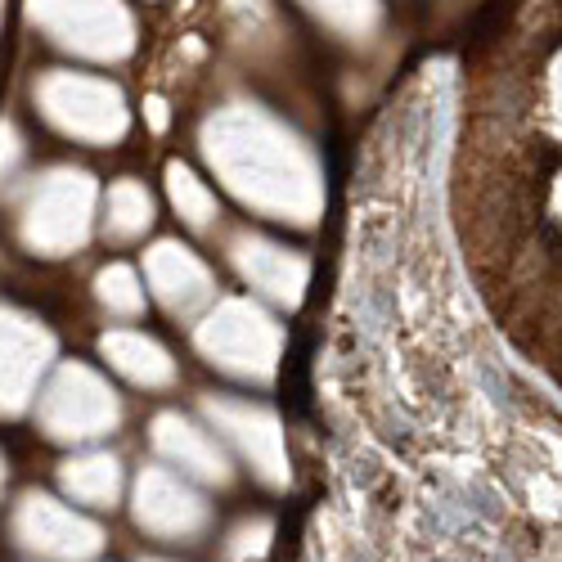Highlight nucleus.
Masks as SVG:
<instances>
[{"label":"nucleus","instance_id":"nucleus-24","mask_svg":"<svg viewBox=\"0 0 562 562\" xmlns=\"http://www.w3.org/2000/svg\"><path fill=\"white\" fill-rule=\"evenodd\" d=\"M139 562H171V558H139Z\"/></svg>","mask_w":562,"mask_h":562},{"label":"nucleus","instance_id":"nucleus-1","mask_svg":"<svg viewBox=\"0 0 562 562\" xmlns=\"http://www.w3.org/2000/svg\"><path fill=\"white\" fill-rule=\"evenodd\" d=\"M203 162L248 212L311 229L324 216V162L279 113L229 100L199 126Z\"/></svg>","mask_w":562,"mask_h":562},{"label":"nucleus","instance_id":"nucleus-20","mask_svg":"<svg viewBox=\"0 0 562 562\" xmlns=\"http://www.w3.org/2000/svg\"><path fill=\"white\" fill-rule=\"evenodd\" d=\"M270 518H244L225 540H221V562H261L270 553Z\"/></svg>","mask_w":562,"mask_h":562},{"label":"nucleus","instance_id":"nucleus-16","mask_svg":"<svg viewBox=\"0 0 562 562\" xmlns=\"http://www.w3.org/2000/svg\"><path fill=\"white\" fill-rule=\"evenodd\" d=\"M158 221V203L145 180H113L109 194H100V229L113 244H139Z\"/></svg>","mask_w":562,"mask_h":562},{"label":"nucleus","instance_id":"nucleus-19","mask_svg":"<svg viewBox=\"0 0 562 562\" xmlns=\"http://www.w3.org/2000/svg\"><path fill=\"white\" fill-rule=\"evenodd\" d=\"M95 302L104 315L113 319H139L149 306V289H145V274L126 261H109L100 274H95Z\"/></svg>","mask_w":562,"mask_h":562},{"label":"nucleus","instance_id":"nucleus-23","mask_svg":"<svg viewBox=\"0 0 562 562\" xmlns=\"http://www.w3.org/2000/svg\"><path fill=\"white\" fill-rule=\"evenodd\" d=\"M5 477H10V463H5V454H0V491H5Z\"/></svg>","mask_w":562,"mask_h":562},{"label":"nucleus","instance_id":"nucleus-7","mask_svg":"<svg viewBox=\"0 0 562 562\" xmlns=\"http://www.w3.org/2000/svg\"><path fill=\"white\" fill-rule=\"evenodd\" d=\"M203 424L225 441V450L239 459L266 491H289L293 463H289V432L279 414L252 396L207 392L203 396Z\"/></svg>","mask_w":562,"mask_h":562},{"label":"nucleus","instance_id":"nucleus-21","mask_svg":"<svg viewBox=\"0 0 562 562\" xmlns=\"http://www.w3.org/2000/svg\"><path fill=\"white\" fill-rule=\"evenodd\" d=\"M19 158H23V139H19V131H14V126H0V180H10V176H14Z\"/></svg>","mask_w":562,"mask_h":562},{"label":"nucleus","instance_id":"nucleus-9","mask_svg":"<svg viewBox=\"0 0 562 562\" xmlns=\"http://www.w3.org/2000/svg\"><path fill=\"white\" fill-rule=\"evenodd\" d=\"M10 536L36 562H95L104 553V527L45 491H27L14 504Z\"/></svg>","mask_w":562,"mask_h":562},{"label":"nucleus","instance_id":"nucleus-11","mask_svg":"<svg viewBox=\"0 0 562 562\" xmlns=\"http://www.w3.org/2000/svg\"><path fill=\"white\" fill-rule=\"evenodd\" d=\"M225 252H229L234 274L252 289L257 302H266L274 311H297L302 306V297L311 289V261L297 248L270 239V234H261V229H234Z\"/></svg>","mask_w":562,"mask_h":562},{"label":"nucleus","instance_id":"nucleus-3","mask_svg":"<svg viewBox=\"0 0 562 562\" xmlns=\"http://www.w3.org/2000/svg\"><path fill=\"white\" fill-rule=\"evenodd\" d=\"M284 324L257 297H216L194 324V351L234 383L270 387L284 360Z\"/></svg>","mask_w":562,"mask_h":562},{"label":"nucleus","instance_id":"nucleus-2","mask_svg":"<svg viewBox=\"0 0 562 562\" xmlns=\"http://www.w3.org/2000/svg\"><path fill=\"white\" fill-rule=\"evenodd\" d=\"M100 225V184L86 167L59 162L27 176L14 194V234L19 244L41 257L59 261L90 244Z\"/></svg>","mask_w":562,"mask_h":562},{"label":"nucleus","instance_id":"nucleus-14","mask_svg":"<svg viewBox=\"0 0 562 562\" xmlns=\"http://www.w3.org/2000/svg\"><path fill=\"white\" fill-rule=\"evenodd\" d=\"M100 356L104 364L117 373V379H126L131 387H145V392H167L176 383V356L145 329H109L100 338Z\"/></svg>","mask_w":562,"mask_h":562},{"label":"nucleus","instance_id":"nucleus-22","mask_svg":"<svg viewBox=\"0 0 562 562\" xmlns=\"http://www.w3.org/2000/svg\"><path fill=\"white\" fill-rule=\"evenodd\" d=\"M549 113H553V131L562 135V64L553 68V109Z\"/></svg>","mask_w":562,"mask_h":562},{"label":"nucleus","instance_id":"nucleus-12","mask_svg":"<svg viewBox=\"0 0 562 562\" xmlns=\"http://www.w3.org/2000/svg\"><path fill=\"white\" fill-rule=\"evenodd\" d=\"M145 289L149 297L176 315V319H199L212 302H216V274L212 266L180 239H158L145 252Z\"/></svg>","mask_w":562,"mask_h":562},{"label":"nucleus","instance_id":"nucleus-13","mask_svg":"<svg viewBox=\"0 0 562 562\" xmlns=\"http://www.w3.org/2000/svg\"><path fill=\"white\" fill-rule=\"evenodd\" d=\"M149 441H154V454L167 468H176V473L199 482L203 491L234 482V454L225 450V441L207 424H199V418H190V414L162 409L149 424Z\"/></svg>","mask_w":562,"mask_h":562},{"label":"nucleus","instance_id":"nucleus-8","mask_svg":"<svg viewBox=\"0 0 562 562\" xmlns=\"http://www.w3.org/2000/svg\"><path fill=\"white\" fill-rule=\"evenodd\" d=\"M131 518L158 544H199L212 531V504L199 482L158 459L139 468L131 486Z\"/></svg>","mask_w":562,"mask_h":562},{"label":"nucleus","instance_id":"nucleus-18","mask_svg":"<svg viewBox=\"0 0 562 562\" xmlns=\"http://www.w3.org/2000/svg\"><path fill=\"white\" fill-rule=\"evenodd\" d=\"M297 5L311 10L334 36L356 45L383 27V0H297Z\"/></svg>","mask_w":562,"mask_h":562},{"label":"nucleus","instance_id":"nucleus-10","mask_svg":"<svg viewBox=\"0 0 562 562\" xmlns=\"http://www.w3.org/2000/svg\"><path fill=\"white\" fill-rule=\"evenodd\" d=\"M55 364V334L23 306L0 302V418H19Z\"/></svg>","mask_w":562,"mask_h":562},{"label":"nucleus","instance_id":"nucleus-5","mask_svg":"<svg viewBox=\"0 0 562 562\" xmlns=\"http://www.w3.org/2000/svg\"><path fill=\"white\" fill-rule=\"evenodd\" d=\"M36 428L55 446H95L122 428V396L100 369L64 360L36 392Z\"/></svg>","mask_w":562,"mask_h":562},{"label":"nucleus","instance_id":"nucleus-17","mask_svg":"<svg viewBox=\"0 0 562 562\" xmlns=\"http://www.w3.org/2000/svg\"><path fill=\"white\" fill-rule=\"evenodd\" d=\"M167 199L180 216L184 229H194V234H207L216 229L221 221V203H216V190L194 171V167H184V162H167Z\"/></svg>","mask_w":562,"mask_h":562},{"label":"nucleus","instance_id":"nucleus-15","mask_svg":"<svg viewBox=\"0 0 562 562\" xmlns=\"http://www.w3.org/2000/svg\"><path fill=\"white\" fill-rule=\"evenodd\" d=\"M59 491L68 495V504H81V508H117L122 504V491H126V473H122V459L113 450H95L86 446L77 454H68L59 463Z\"/></svg>","mask_w":562,"mask_h":562},{"label":"nucleus","instance_id":"nucleus-6","mask_svg":"<svg viewBox=\"0 0 562 562\" xmlns=\"http://www.w3.org/2000/svg\"><path fill=\"white\" fill-rule=\"evenodd\" d=\"M27 23L64 55L90 64H122L139 41L126 0H27Z\"/></svg>","mask_w":562,"mask_h":562},{"label":"nucleus","instance_id":"nucleus-4","mask_svg":"<svg viewBox=\"0 0 562 562\" xmlns=\"http://www.w3.org/2000/svg\"><path fill=\"white\" fill-rule=\"evenodd\" d=\"M32 104L45 126L86 149H113L131 131L126 90L100 72H81V68L41 72L32 86Z\"/></svg>","mask_w":562,"mask_h":562}]
</instances>
